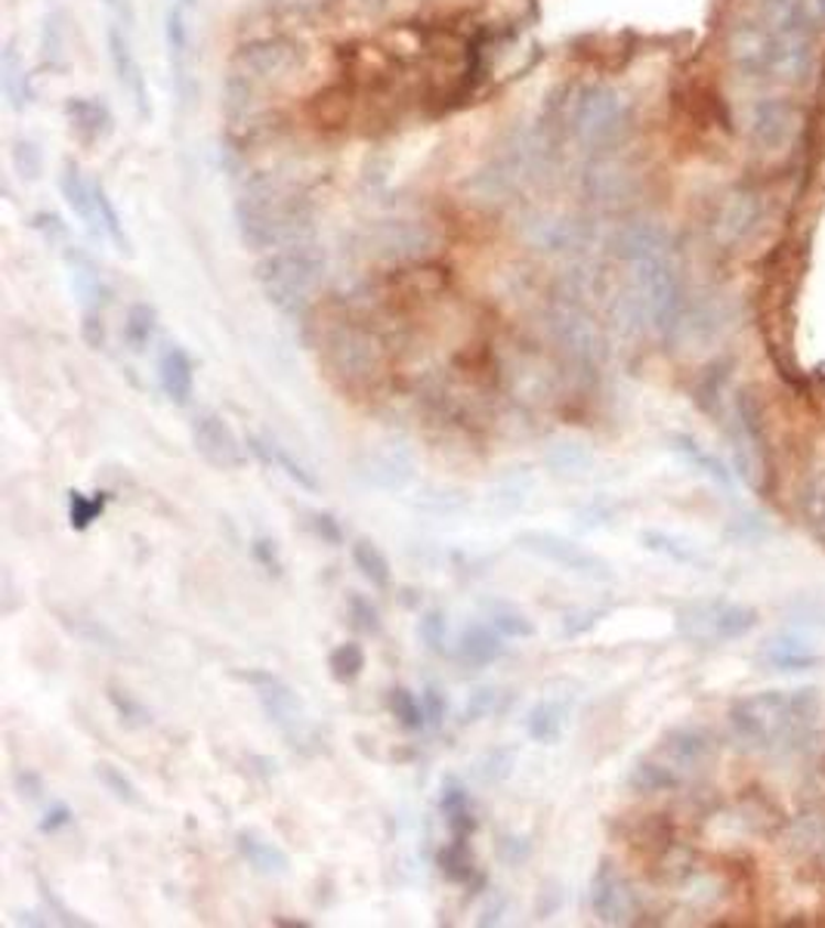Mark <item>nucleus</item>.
Wrapping results in <instances>:
<instances>
[{"mask_svg":"<svg viewBox=\"0 0 825 928\" xmlns=\"http://www.w3.org/2000/svg\"><path fill=\"white\" fill-rule=\"evenodd\" d=\"M310 527L325 544H340L344 542V529L334 520V514L328 511H313L310 514Z\"/></svg>","mask_w":825,"mask_h":928,"instance_id":"nucleus-52","label":"nucleus"},{"mask_svg":"<svg viewBox=\"0 0 825 928\" xmlns=\"http://www.w3.org/2000/svg\"><path fill=\"white\" fill-rule=\"evenodd\" d=\"M251 554H254V561L270 573V576H282V570H285V561H282V554H279V548H275V542L272 539H254V544H251Z\"/></svg>","mask_w":825,"mask_h":928,"instance_id":"nucleus-50","label":"nucleus"},{"mask_svg":"<svg viewBox=\"0 0 825 928\" xmlns=\"http://www.w3.org/2000/svg\"><path fill=\"white\" fill-rule=\"evenodd\" d=\"M65 267H68V276H72V289L84 301V306L87 310H99L106 285H102V276L96 270L94 260L84 251H78V248H68L65 251Z\"/></svg>","mask_w":825,"mask_h":928,"instance_id":"nucleus-29","label":"nucleus"},{"mask_svg":"<svg viewBox=\"0 0 825 928\" xmlns=\"http://www.w3.org/2000/svg\"><path fill=\"white\" fill-rule=\"evenodd\" d=\"M236 849H239V854L248 861V866L251 870H257V873H263V876H282V873H287V854L272 839H267V835H260V832L254 830H241L239 835H236Z\"/></svg>","mask_w":825,"mask_h":928,"instance_id":"nucleus-26","label":"nucleus"},{"mask_svg":"<svg viewBox=\"0 0 825 928\" xmlns=\"http://www.w3.org/2000/svg\"><path fill=\"white\" fill-rule=\"evenodd\" d=\"M712 753H715V743L702 727H674L662 736L655 758H662L665 765H671L683 777L690 770L705 768Z\"/></svg>","mask_w":825,"mask_h":928,"instance_id":"nucleus-17","label":"nucleus"},{"mask_svg":"<svg viewBox=\"0 0 825 928\" xmlns=\"http://www.w3.org/2000/svg\"><path fill=\"white\" fill-rule=\"evenodd\" d=\"M761 666L773 672H807L813 666H819L823 657L810 647L807 640L794 638V635H779L770 638L761 647Z\"/></svg>","mask_w":825,"mask_h":928,"instance_id":"nucleus-21","label":"nucleus"},{"mask_svg":"<svg viewBox=\"0 0 825 928\" xmlns=\"http://www.w3.org/2000/svg\"><path fill=\"white\" fill-rule=\"evenodd\" d=\"M504 657V635L489 623H474L460 632L458 659L470 669L492 666L495 659Z\"/></svg>","mask_w":825,"mask_h":928,"instance_id":"nucleus-22","label":"nucleus"},{"mask_svg":"<svg viewBox=\"0 0 825 928\" xmlns=\"http://www.w3.org/2000/svg\"><path fill=\"white\" fill-rule=\"evenodd\" d=\"M590 907H594V916L606 926H625L634 916V892L612 861H600L594 880H590Z\"/></svg>","mask_w":825,"mask_h":928,"instance_id":"nucleus-14","label":"nucleus"},{"mask_svg":"<svg viewBox=\"0 0 825 928\" xmlns=\"http://www.w3.org/2000/svg\"><path fill=\"white\" fill-rule=\"evenodd\" d=\"M192 446L217 471H239L245 464V446L236 431L217 412H198L192 418Z\"/></svg>","mask_w":825,"mask_h":928,"instance_id":"nucleus-13","label":"nucleus"},{"mask_svg":"<svg viewBox=\"0 0 825 928\" xmlns=\"http://www.w3.org/2000/svg\"><path fill=\"white\" fill-rule=\"evenodd\" d=\"M164 41H167V63H171V80L180 102L186 106L192 99V25H189V0H176L164 19Z\"/></svg>","mask_w":825,"mask_h":928,"instance_id":"nucleus-15","label":"nucleus"},{"mask_svg":"<svg viewBox=\"0 0 825 928\" xmlns=\"http://www.w3.org/2000/svg\"><path fill=\"white\" fill-rule=\"evenodd\" d=\"M748 145L761 155H785L801 133V109L789 97H758L742 118Z\"/></svg>","mask_w":825,"mask_h":928,"instance_id":"nucleus-9","label":"nucleus"},{"mask_svg":"<svg viewBox=\"0 0 825 928\" xmlns=\"http://www.w3.org/2000/svg\"><path fill=\"white\" fill-rule=\"evenodd\" d=\"M681 780V774L671 768V765H665L662 758H643V762H637L634 770H631L628 786H631L634 792L652 796V792H671V789H677Z\"/></svg>","mask_w":825,"mask_h":928,"instance_id":"nucleus-31","label":"nucleus"},{"mask_svg":"<svg viewBox=\"0 0 825 928\" xmlns=\"http://www.w3.org/2000/svg\"><path fill=\"white\" fill-rule=\"evenodd\" d=\"M366 650L362 644L356 640H347V644H337L332 654H328V672L337 684H352L359 675L366 672Z\"/></svg>","mask_w":825,"mask_h":928,"instance_id":"nucleus-37","label":"nucleus"},{"mask_svg":"<svg viewBox=\"0 0 825 928\" xmlns=\"http://www.w3.org/2000/svg\"><path fill=\"white\" fill-rule=\"evenodd\" d=\"M80 337L90 350H102L106 347V322L99 310H84V322H80Z\"/></svg>","mask_w":825,"mask_h":928,"instance_id":"nucleus-51","label":"nucleus"},{"mask_svg":"<svg viewBox=\"0 0 825 928\" xmlns=\"http://www.w3.org/2000/svg\"><path fill=\"white\" fill-rule=\"evenodd\" d=\"M349 619H352V625H356L359 632H366V635H378V632H381V613H378V607H374L371 601H366L362 594H352V597H349Z\"/></svg>","mask_w":825,"mask_h":928,"instance_id":"nucleus-49","label":"nucleus"},{"mask_svg":"<svg viewBox=\"0 0 825 928\" xmlns=\"http://www.w3.org/2000/svg\"><path fill=\"white\" fill-rule=\"evenodd\" d=\"M96 777H99V784L106 786L118 801H124V805H140V792H137V786L124 777V770H118L115 765H109V762H99V765H96Z\"/></svg>","mask_w":825,"mask_h":928,"instance_id":"nucleus-44","label":"nucleus"},{"mask_svg":"<svg viewBox=\"0 0 825 928\" xmlns=\"http://www.w3.org/2000/svg\"><path fill=\"white\" fill-rule=\"evenodd\" d=\"M736 431H732V446H736V464L739 474L746 477L755 489H763L767 481V440H763L761 416L758 406L751 397H739L736 400Z\"/></svg>","mask_w":825,"mask_h":928,"instance_id":"nucleus-12","label":"nucleus"},{"mask_svg":"<svg viewBox=\"0 0 825 928\" xmlns=\"http://www.w3.org/2000/svg\"><path fill=\"white\" fill-rule=\"evenodd\" d=\"M72 811L65 808V805H53L47 814H44V820H41V832H59L63 827H68L72 823Z\"/></svg>","mask_w":825,"mask_h":928,"instance_id":"nucleus-53","label":"nucleus"},{"mask_svg":"<svg viewBox=\"0 0 825 928\" xmlns=\"http://www.w3.org/2000/svg\"><path fill=\"white\" fill-rule=\"evenodd\" d=\"M352 563H356V570H359L371 585H378V589H387L390 579H393V570H390L387 554H383L374 542H368V539L352 542Z\"/></svg>","mask_w":825,"mask_h":928,"instance_id":"nucleus-36","label":"nucleus"},{"mask_svg":"<svg viewBox=\"0 0 825 928\" xmlns=\"http://www.w3.org/2000/svg\"><path fill=\"white\" fill-rule=\"evenodd\" d=\"M801 505H804V517L807 524L816 529V536L825 539V471H816L801 493Z\"/></svg>","mask_w":825,"mask_h":928,"instance_id":"nucleus-42","label":"nucleus"},{"mask_svg":"<svg viewBox=\"0 0 825 928\" xmlns=\"http://www.w3.org/2000/svg\"><path fill=\"white\" fill-rule=\"evenodd\" d=\"M671 443H674V449L681 452L686 462L696 464L698 471H702V474H708L717 486H727V489H730L732 486L730 471L724 467V462H720L717 455H712L708 449L702 446V443H696V440H693V436H686V433H674V436H671Z\"/></svg>","mask_w":825,"mask_h":928,"instance_id":"nucleus-33","label":"nucleus"},{"mask_svg":"<svg viewBox=\"0 0 825 928\" xmlns=\"http://www.w3.org/2000/svg\"><path fill=\"white\" fill-rule=\"evenodd\" d=\"M819 705L823 703L816 688L761 690L730 705V724L742 743L773 753L794 746L810 734L819 715Z\"/></svg>","mask_w":825,"mask_h":928,"instance_id":"nucleus-3","label":"nucleus"},{"mask_svg":"<svg viewBox=\"0 0 825 928\" xmlns=\"http://www.w3.org/2000/svg\"><path fill=\"white\" fill-rule=\"evenodd\" d=\"M439 811L445 817V827L452 832V839H470L477 830V817H474V801L470 792L458 780H445L439 789Z\"/></svg>","mask_w":825,"mask_h":928,"instance_id":"nucleus-27","label":"nucleus"},{"mask_svg":"<svg viewBox=\"0 0 825 928\" xmlns=\"http://www.w3.org/2000/svg\"><path fill=\"white\" fill-rule=\"evenodd\" d=\"M761 17L773 32L789 37H816L819 29L810 0H761Z\"/></svg>","mask_w":825,"mask_h":928,"instance_id":"nucleus-20","label":"nucleus"},{"mask_svg":"<svg viewBox=\"0 0 825 928\" xmlns=\"http://www.w3.org/2000/svg\"><path fill=\"white\" fill-rule=\"evenodd\" d=\"M245 446L254 452L257 458L263 464H270V467H275V471H282L287 481H294L297 486H303V489H310V493H316L318 489V481L313 477V471L306 467V464H301L291 452H287L282 443H275V440H267V436H248L245 440Z\"/></svg>","mask_w":825,"mask_h":928,"instance_id":"nucleus-25","label":"nucleus"},{"mask_svg":"<svg viewBox=\"0 0 825 928\" xmlns=\"http://www.w3.org/2000/svg\"><path fill=\"white\" fill-rule=\"evenodd\" d=\"M631 99L612 84H585L569 102V130L590 152L619 143L631 128Z\"/></svg>","mask_w":825,"mask_h":928,"instance_id":"nucleus-6","label":"nucleus"},{"mask_svg":"<svg viewBox=\"0 0 825 928\" xmlns=\"http://www.w3.org/2000/svg\"><path fill=\"white\" fill-rule=\"evenodd\" d=\"M763 205L761 198L748 190H739L724 198V205L715 217V236L720 245H739L746 241L758 226H761Z\"/></svg>","mask_w":825,"mask_h":928,"instance_id":"nucleus-18","label":"nucleus"},{"mask_svg":"<svg viewBox=\"0 0 825 928\" xmlns=\"http://www.w3.org/2000/svg\"><path fill=\"white\" fill-rule=\"evenodd\" d=\"M436 864H439V873L445 880L455 882V885H470L477 880V861L474 854L467 849V839H452L439 854H436Z\"/></svg>","mask_w":825,"mask_h":928,"instance_id":"nucleus-32","label":"nucleus"},{"mask_svg":"<svg viewBox=\"0 0 825 928\" xmlns=\"http://www.w3.org/2000/svg\"><path fill=\"white\" fill-rule=\"evenodd\" d=\"M59 193H63L65 205L75 211L80 217V224L87 229L99 233V220H96V202H94V183H87L80 174L78 164L65 161L63 174H59Z\"/></svg>","mask_w":825,"mask_h":928,"instance_id":"nucleus-28","label":"nucleus"},{"mask_svg":"<svg viewBox=\"0 0 825 928\" xmlns=\"http://www.w3.org/2000/svg\"><path fill=\"white\" fill-rule=\"evenodd\" d=\"M245 684H251L257 693V700L263 705V712L270 715V721L287 736V740H303L310 724H306V712H303L301 697L287 688L282 678H275L270 672H245L239 675Z\"/></svg>","mask_w":825,"mask_h":928,"instance_id":"nucleus-11","label":"nucleus"},{"mask_svg":"<svg viewBox=\"0 0 825 928\" xmlns=\"http://www.w3.org/2000/svg\"><path fill=\"white\" fill-rule=\"evenodd\" d=\"M109 505V496L106 493H94V496H84V493H68V524L72 529H90L102 517Z\"/></svg>","mask_w":825,"mask_h":928,"instance_id":"nucleus-40","label":"nucleus"},{"mask_svg":"<svg viewBox=\"0 0 825 928\" xmlns=\"http://www.w3.org/2000/svg\"><path fill=\"white\" fill-rule=\"evenodd\" d=\"M489 625H495L504 638H532L535 623L525 616L523 609L510 607V604H489Z\"/></svg>","mask_w":825,"mask_h":928,"instance_id":"nucleus-41","label":"nucleus"},{"mask_svg":"<svg viewBox=\"0 0 825 928\" xmlns=\"http://www.w3.org/2000/svg\"><path fill=\"white\" fill-rule=\"evenodd\" d=\"M619 257L628 267L631 306L655 332H671L683 313L681 272L671 255V239L659 224L640 220L621 229Z\"/></svg>","mask_w":825,"mask_h":928,"instance_id":"nucleus-1","label":"nucleus"},{"mask_svg":"<svg viewBox=\"0 0 825 928\" xmlns=\"http://www.w3.org/2000/svg\"><path fill=\"white\" fill-rule=\"evenodd\" d=\"M159 328V313L149 304H133L124 316V341L133 350H145Z\"/></svg>","mask_w":825,"mask_h":928,"instance_id":"nucleus-38","label":"nucleus"},{"mask_svg":"<svg viewBox=\"0 0 825 928\" xmlns=\"http://www.w3.org/2000/svg\"><path fill=\"white\" fill-rule=\"evenodd\" d=\"M417 635L427 644L430 654L443 657L445 640H448V623H445L443 609H430V613H424V619L417 625Z\"/></svg>","mask_w":825,"mask_h":928,"instance_id":"nucleus-45","label":"nucleus"},{"mask_svg":"<svg viewBox=\"0 0 825 928\" xmlns=\"http://www.w3.org/2000/svg\"><path fill=\"white\" fill-rule=\"evenodd\" d=\"M325 276V255L316 241L301 239L275 248L257 263V282L272 306L297 316L313 304V294Z\"/></svg>","mask_w":825,"mask_h":928,"instance_id":"nucleus-5","label":"nucleus"},{"mask_svg":"<svg viewBox=\"0 0 825 928\" xmlns=\"http://www.w3.org/2000/svg\"><path fill=\"white\" fill-rule=\"evenodd\" d=\"M65 29H63V13H50L47 22H44V41H41V50H44V60L50 63V68L63 65L65 60Z\"/></svg>","mask_w":825,"mask_h":928,"instance_id":"nucleus-46","label":"nucleus"},{"mask_svg":"<svg viewBox=\"0 0 825 928\" xmlns=\"http://www.w3.org/2000/svg\"><path fill=\"white\" fill-rule=\"evenodd\" d=\"M322 353H325V363L334 368V375H340L349 387L374 381L383 366L378 341L356 322H340L328 328L322 337Z\"/></svg>","mask_w":825,"mask_h":928,"instance_id":"nucleus-8","label":"nucleus"},{"mask_svg":"<svg viewBox=\"0 0 825 928\" xmlns=\"http://www.w3.org/2000/svg\"><path fill=\"white\" fill-rule=\"evenodd\" d=\"M387 705L393 712V719L405 727V731H421L427 724V712H424V703L414 697L409 688H393L387 693Z\"/></svg>","mask_w":825,"mask_h":928,"instance_id":"nucleus-39","label":"nucleus"},{"mask_svg":"<svg viewBox=\"0 0 825 928\" xmlns=\"http://www.w3.org/2000/svg\"><path fill=\"white\" fill-rule=\"evenodd\" d=\"M109 703L115 705L118 719L124 721V724H130V727H145V724H152V712H149V709H145V705L140 703L133 693H128V690H121L111 684Z\"/></svg>","mask_w":825,"mask_h":928,"instance_id":"nucleus-43","label":"nucleus"},{"mask_svg":"<svg viewBox=\"0 0 825 928\" xmlns=\"http://www.w3.org/2000/svg\"><path fill=\"white\" fill-rule=\"evenodd\" d=\"M643 542H647V548L659 551V554H667V558H674V561L702 563V554H698L693 544H683L677 542V539H671V536H662V532H647Z\"/></svg>","mask_w":825,"mask_h":928,"instance_id":"nucleus-47","label":"nucleus"},{"mask_svg":"<svg viewBox=\"0 0 825 928\" xmlns=\"http://www.w3.org/2000/svg\"><path fill=\"white\" fill-rule=\"evenodd\" d=\"M303 65V47L287 37H260L239 47L222 80V112L229 125L251 121L270 94L297 75Z\"/></svg>","mask_w":825,"mask_h":928,"instance_id":"nucleus-2","label":"nucleus"},{"mask_svg":"<svg viewBox=\"0 0 825 928\" xmlns=\"http://www.w3.org/2000/svg\"><path fill=\"white\" fill-rule=\"evenodd\" d=\"M13 168L22 180H37L44 171V155L34 140H17L13 145Z\"/></svg>","mask_w":825,"mask_h":928,"instance_id":"nucleus-48","label":"nucleus"},{"mask_svg":"<svg viewBox=\"0 0 825 928\" xmlns=\"http://www.w3.org/2000/svg\"><path fill=\"white\" fill-rule=\"evenodd\" d=\"M421 703H424V712H427L430 724H439V721L445 719V703H443V697H439V690L430 688L427 693L421 697Z\"/></svg>","mask_w":825,"mask_h":928,"instance_id":"nucleus-54","label":"nucleus"},{"mask_svg":"<svg viewBox=\"0 0 825 928\" xmlns=\"http://www.w3.org/2000/svg\"><path fill=\"white\" fill-rule=\"evenodd\" d=\"M159 381L161 390L176 402L186 406L195 393V366L192 356L183 347H167L159 359Z\"/></svg>","mask_w":825,"mask_h":928,"instance_id":"nucleus-24","label":"nucleus"},{"mask_svg":"<svg viewBox=\"0 0 825 928\" xmlns=\"http://www.w3.org/2000/svg\"><path fill=\"white\" fill-rule=\"evenodd\" d=\"M813 3V17L819 22V29H825V0H810Z\"/></svg>","mask_w":825,"mask_h":928,"instance_id":"nucleus-55","label":"nucleus"},{"mask_svg":"<svg viewBox=\"0 0 825 928\" xmlns=\"http://www.w3.org/2000/svg\"><path fill=\"white\" fill-rule=\"evenodd\" d=\"M0 84H3V94H7V102H10V109H13V112H22V109L32 102V97H34L32 78H29L25 63H22V56H19L13 44H7V50H3Z\"/></svg>","mask_w":825,"mask_h":928,"instance_id":"nucleus-30","label":"nucleus"},{"mask_svg":"<svg viewBox=\"0 0 825 928\" xmlns=\"http://www.w3.org/2000/svg\"><path fill=\"white\" fill-rule=\"evenodd\" d=\"M236 220L245 245H251L254 251H275L306 239L310 205L285 180L257 176L239 195Z\"/></svg>","mask_w":825,"mask_h":928,"instance_id":"nucleus-4","label":"nucleus"},{"mask_svg":"<svg viewBox=\"0 0 825 928\" xmlns=\"http://www.w3.org/2000/svg\"><path fill=\"white\" fill-rule=\"evenodd\" d=\"M566 731V705L556 700H544L529 712V736L535 743H560V736Z\"/></svg>","mask_w":825,"mask_h":928,"instance_id":"nucleus-34","label":"nucleus"},{"mask_svg":"<svg viewBox=\"0 0 825 928\" xmlns=\"http://www.w3.org/2000/svg\"><path fill=\"white\" fill-rule=\"evenodd\" d=\"M677 628L683 638L696 644H730L758 628V609L727 597L696 601L677 613Z\"/></svg>","mask_w":825,"mask_h":928,"instance_id":"nucleus-7","label":"nucleus"},{"mask_svg":"<svg viewBox=\"0 0 825 928\" xmlns=\"http://www.w3.org/2000/svg\"><path fill=\"white\" fill-rule=\"evenodd\" d=\"M779 34L763 22V17L739 19L727 34V60L732 72L748 84H773Z\"/></svg>","mask_w":825,"mask_h":928,"instance_id":"nucleus-10","label":"nucleus"},{"mask_svg":"<svg viewBox=\"0 0 825 928\" xmlns=\"http://www.w3.org/2000/svg\"><path fill=\"white\" fill-rule=\"evenodd\" d=\"M109 56L111 65H115V75H118V84L124 87V94L133 97V106L140 118H149V90H145V75L137 56H133V47H130L128 34L121 32L118 25L109 29Z\"/></svg>","mask_w":825,"mask_h":928,"instance_id":"nucleus-19","label":"nucleus"},{"mask_svg":"<svg viewBox=\"0 0 825 928\" xmlns=\"http://www.w3.org/2000/svg\"><path fill=\"white\" fill-rule=\"evenodd\" d=\"M65 118H68V128H72V137L78 140L84 149L96 145L106 133H109V109L102 102L87 97H72L65 102Z\"/></svg>","mask_w":825,"mask_h":928,"instance_id":"nucleus-23","label":"nucleus"},{"mask_svg":"<svg viewBox=\"0 0 825 928\" xmlns=\"http://www.w3.org/2000/svg\"><path fill=\"white\" fill-rule=\"evenodd\" d=\"M520 542H523V548H529V551L541 554V558L560 563L563 570L582 573V576H587V579L609 576V566H606L600 558H594V554L585 551L582 544L566 542V539L554 536V532H523V536H520Z\"/></svg>","mask_w":825,"mask_h":928,"instance_id":"nucleus-16","label":"nucleus"},{"mask_svg":"<svg viewBox=\"0 0 825 928\" xmlns=\"http://www.w3.org/2000/svg\"><path fill=\"white\" fill-rule=\"evenodd\" d=\"M94 202H96V220H99V233L106 236V239L121 251V255H130V239L128 233H124V220H121V214H118V208H115V202H111V195L106 193V186L96 180L94 183Z\"/></svg>","mask_w":825,"mask_h":928,"instance_id":"nucleus-35","label":"nucleus"}]
</instances>
